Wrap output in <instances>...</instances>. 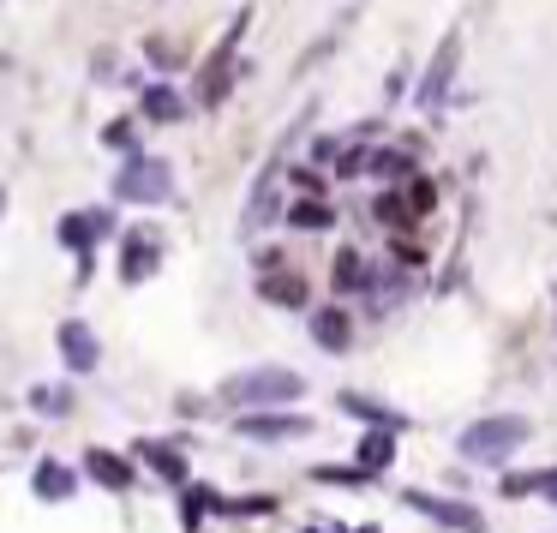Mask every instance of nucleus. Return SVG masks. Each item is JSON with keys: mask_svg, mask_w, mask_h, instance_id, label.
<instances>
[{"mask_svg": "<svg viewBox=\"0 0 557 533\" xmlns=\"http://www.w3.org/2000/svg\"><path fill=\"white\" fill-rule=\"evenodd\" d=\"M456 54H462V30H456V36H444L438 60H432V72H426V90H420V102H426V108H432V102H444V90H450V72H456Z\"/></svg>", "mask_w": 557, "mask_h": 533, "instance_id": "obj_1", "label": "nucleus"}, {"mask_svg": "<svg viewBox=\"0 0 557 533\" xmlns=\"http://www.w3.org/2000/svg\"><path fill=\"white\" fill-rule=\"evenodd\" d=\"M522 432H528V426H516V420H498V426H480V432H468V438H462V450H468V456H492V450H504V444H522Z\"/></svg>", "mask_w": 557, "mask_h": 533, "instance_id": "obj_2", "label": "nucleus"}, {"mask_svg": "<svg viewBox=\"0 0 557 533\" xmlns=\"http://www.w3.org/2000/svg\"><path fill=\"white\" fill-rule=\"evenodd\" d=\"M120 192H132V198H162L168 186H162V168H156V162H138V168H132V186L120 180Z\"/></svg>", "mask_w": 557, "mask_h": 533, "instance_id": "obj_3", "label": "nucleus"}, {"mask_svg": "<svg viewBox=\"0 0 557 533\" xmlns=\"http://www.w3.org/2000/svg\"><path fill=\"white\" fill-rule=\"evenodd\" d=\"M234 396H294V378H258V384H234Z\"/></svg>", "mask_w": 557, "mask_h": 533, "instance_id": "obj_4", "label": "nucleus"}, {"mask_svg": "<svg viewBox=\"0 0 557 533\" xmlns=\"http://www.w3.org/2000/svg\"><path fill=\"white\" fill-rule=\"evenodd\" d=\"M336 282H342V288H360V258H354V252H342V264H336Z\"/></svg>", "mask_w": 557, "mask_h": 533, "instance_id": "obj_5", "label": "nucleus"}, {"mask_svg": "<svg viewBox=\"0 0 557 533\" xmlns=\"http://www.w3.org/2000/svg\"><path fill=\"white\" fill-rule=\"evenodd\" d=\"M318 330H324V342H330V348H342V342H348V330H342V318H336V312H324V318H318Z\"/></svg>", "mask_w": 557, "mask_h": 533, "instance_id": "obj_6", "label": "nucleus"}, {"mask_svg": "<svg viewBox=\"0 0 557 533\" xmlns=\"http://www.w3.org/2000/svg\"><path fill=\"white\" fill-rule=\"evenodd\" d=\"M294 222H300V228H324L330 216H324V204H318V210H312V204H300V210H294Z\"/></svg>", "mask_w": 557, "mask_h": 533, "instance_id": "obj_7", "label": "nucleus"}, {"mask_svg": "<svg viewBox=\"0 0 557 533\" xmlns=\"http://www.w3.org/2000/svg\"><path fill=\"white\" fill-rule=\"evenodd\" d=\"M150 114H180V102H174L168 90H156V96H150Z\"/></svg>", "mask_w": 557, "mask_h": 533, "instance_id": "obj_8", "label": "nucleus"}]
</instances>
